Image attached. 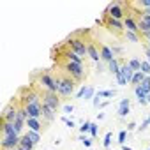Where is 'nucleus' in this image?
<instances>
[{"label": "nucleus", "instance_id": "32", "mask_svg": "<svg viewBox=\"0 0 150 150\" xmlns=\"http://www.w3.org/2000/svg\"><path fill=\"white\" fill-rule=\"evenodd\" d=\"M90 125H92V122H88V120H87V122H83V124H81V127H80V132H81V134L90 132Z\"/></svg>", "mask_w": 150, "mask_h": 150}, {"label": "nucleus", "instance_id": "38", "mask_svg": "<svg viewBox=\"0 0 150 150\" xmlns=\"http://www.w3.org/2000/svg\"><path fill=\"white\" fill-rule=\"evenodd\" d=\"M134 127H136V125H134V122H129V124H127V131H132Z\"/></svg>", "mask_w": 150, "mask_h": 150}, {"label": "nucleus", "instance_id": "2", "mask_svg": "<svg viewBox=\"0 0 150 150\" xmlns=\"http://www.w3.org/2000/svg\"><path fill=\"white\" fill-rule=\"evenodd\" d=\"M65 46L71 50V51H74L76 55H80V57H87L88 55V41H85L81 35H71L67 41H65Z\"/></svg>", "mask_w": 150, "mask_h": 150}, {"label": "nucleus", "instance_id": "3", "mask_svg": "<svg viewBox=\"0 0 150 150\" xmlns=\"http://www.w3.org/2000/svg\"><path fill=\"white\" fill-rule=\"evenodd\" d=\"M57 85H58V96L60 97H71L74 94V90H76V81L71 76H67L65 72L57 76Z\"/></svg>", "mask_w": 150, "mask_h": 150}, {"label": "nucleus", "instance_id": "45", "mask_svg": "<svg viewBox=\"0 0 150 150\" xmlns=\"http://www.w3.org/2000/svg\"><path fill=\"white\" fill-rule=\"evenodd\" d=\"M146 150H150V148H146Z\"/></svg>", "mask_w": 150, "mask_h": 150}, {"label": "nucleus", "instance_id": "1", "mask_svg": "<svg viewBox=\"0 0 150 150\" xmlns=\"http://www.w3.org/2000/svg\"><path fill=\"white\" fill-rule=\"evenodd\" d=\"M64 72L67 76H71L76 83H81L87 78V65L83 64H76V62H65L64 65Z\"/></svg>", "mask_w": 150, "mask_h": 150}, {"label": "nucleus", "instance_id": "4", "mask_svg": "<svg viewBox=\"0 0 150 150\" xmlns=\"http://www.w3.org/2000/svg\"><path fill=\"white\" fill-rule=\"evenodd\" d=\"M39 85L44 88V90H50V92H55L58 94V85H57V76L53 72H50L48 69L46 71H41L39 72Z\"/></svg>", "mask_w": 150, "mask_h": 150}, {"label": "nucleus", "instance_id": "37", "mask_svg": "<svg viewBox=\"0 0 150 150\" xmlns=\"http://www.w3.org/2000/svg\"><path fill=\"white\" fill-rule=\"evenodd\" d=\"M72 110H74V106H72V104H65V106H64V111H65V113H71Z\"/></svg>", "mask_w": 150, "mask_h": 150}, {"label": "nucleus", "instance_id": "5", "mask_svg": "<svg viewBox=\"0 0 150 150\" xmlns=\"http://www.w3.org/2000/svg\"><path fill=\"white\" fill-rule=\"evenodd\" d=\"M32 103H41V92L35 90L34 87H25L20 90V104L27 106Z\"/></svg>", "mask_w": 150, "mask_h": 150}, {"label": "nucleus", "instance_id": "30", "mask_svg": "<svg viewBox=\"0 0 150 150\" xmlns=\"http://www.w3.org/2000/svg\"><path fill=\"white\" fill-rule=\"evenodd\" d=\"M141 72L145 74V76H150V64H148L146 60L141 62Z\"/></svg>", "mask_w": 150, "mask_h": 150}, {"label": "nucleus", "instance_id": "39", "mask_svg": "<svg viewBox=\"0 0 150 150\" xmlns=\"http://www.w3.org/2000/svg\"><path fill=\"white\" fill-rule=\"evenodd\" d=\"M122 150H131L129 146H125V145H122Z\"/></svg>", "mask_w": 150, "mask_h": 150}, {"label": "nucleus", "instance_id": "14", "mask_svg": "<svg viewBox=\"0 0 150 150\" xmlns=\"http://www.w3.org/2000/svg\"><path fill=\"white\" fill-rule=\"evenodd\" d=\"M99 50H101V60L103 62H111L113 58H117L115 57V51L110 48V46H106V44H99Z\"/></svg>", "mask_w": 150, "mask_h": 150}, {"label": "nucleus", "instance_id": "8", "mask_svg": "<svg viewBox=\"0 0 150 150\" xmlns=\"http://www.w3.org/2000/svg\"><path fill=\"white\" fill-rule=\"evenodd\" d=\"M103 25L111 32V34H115V35H122V34H125L124 30H125V27H124V21H118V20H113V18H110V16H106L104 14V20H103Z\"/></svg>", "mask_w": 150, "mask_h": 150}, {"label": "nucleus", "instance_id": "19", "mask_svg": "<svg viewBox=\"0 0 150 150\" xmlns=\"http://www.w3.org/2000/svg\"><path fill=\"white\" fill-rule=\"evenodd\" d=\"M42 118H44L46 122H53V120H55V110H51L50 106L42 104Z\"/></svg>", "mask_w": 150, "mask_h": 150}, {"label": "nucleus", "instance_id": "25", "mask_svg": "<svg viewBox=\"0 0 150 150\" xmlns=\"http://www.w3.org/2000/svg\"><path fill=\"white\" fill-rule=\"evenodd\" d=\"M92 94H94V88H92V87H83L81 92L78 94V97H85V99H88Z\"/></svg>", "mask_w": 150, "mask_h": 150}, {"label": "nucleus", "instance_id": "33", "mask_svg": "<svg viewBox=\"0 0 150 150\" xmlns=\"http://www.w3.org/2000/svg\"><path fill=\"white\" fill-rule=\"evenodd\" d=\"M138 7H141V9H150V0H139V2H138Z\"/></svg>", "mask_w": 150, "mask_h": 150}, {"label": "nucleus", "instance_id": "27", "mask_svg": "<svg viewBox=\"0 0 150 150\" xmlns=\"http://www.w3.org/2000/svg\"><path fill=\"white\" fill-rule=\"evenodd\" d=\"M127 64H129V65H131L136 72H138V71H141V60H138V58H131Z\"/></svg>", "mask_w": 150, "mask_h": 150}, {"label": "nucleus", "instance_id": "7", "mask_svg": "<svg viewBox=\"0 0 150 150\" xmlns=\"http://www.w3.org/2000/svg\"><path fill=\"white\" fill-rule=\"evenodd\" d=\"M120 62H122V65H120V72L117 74V81H118V85H122V87H125L127 83H131L132 81V76H134V69L127 64V62H124L122 58H120Z\"/></svg>", "mask_w": 150, "mask_h": 150}, {"label": "nucleus", "instance_id": "28", "mask_svg": "<svg viewBox=\"0 0 150 150\" xmlns=\"http://www.w3.org/2000/svg\"><path fill=\"white\" fill-rule=\"evenodd\" d=\"M111 139H113V132H111V131H108V132H106V136H104L103 146H104V148H110V145H111Z\"/></svg>", "mask_w": 150, "mask_h": 150}, {"label": "nucleus", "instance_id": "43", "mask_svg": "<svg viewBox=\"0 0 150 150\" xmlns=\"http://www.w3.org/2000/svg\"><path fill=\"white\" fill-rule=\"evenodd\" d=\"M146 46H148V48H150V41H148V44H146Z\"/></svg>", "mask_w": 150, "mask_h": 150}, {"label": "nucleus", "instance_id": "16", "mask_svg": "<svg viewBox=\"0 0 150 150\" xmlns=\"http://www.w3.org/2000/svg\"><path fill=\"white\" fill-rule=\"evenodd\" d=\"M88 57H90L94 62H97V64H99V60H101V51H99V48H97V44H96L94 41H88Z\"/></svg>", "mask_w": 150, "mask_h": 150}, {"label": "nucleus", "instance_id": "10", "mask_svg": "<svg viewBox=\"0 0 150 150\" xmlns=\"http://www.w3.org/2000/svg\"><path fill=\"white\" fill-rule=\"evenodd\" d=\"M18 110H20V106H14V101H11V103L6 106L4 113H2V120L14 124V122H16V117H18Z\"/></svg>", "mask_w": 150, "mask_h": 150}, {"label": "nucleus", "instance_id": "17", "mask_svg": "<svg viewBox=\"0 0 150 150\" xmlns=\"http://www.w3.org/2000/svg\"><path fill=\"white\" fill-rule=\"evenodd\" d=\"M16 129H14V124L11 122H4L2 120V138H7V136H16ZM20 136V134H18Z\"/></svg>", "mask_w": 150, "mask_h": 150}, {"label": "nucleus", "instance_id": "31", "mask_svg": "<svg viewBox=\"0 0 150 150\" xmlns=\"http://www.w3.org/2000/svg\"><path fill=\"white\" fill-rule=\"evenodd\" d=\"M115 94H117L115 90H104V92H97L96 96H97V97H113Z\"/></svg>", "mask_w": 150, "mask_h": 150}, {"label": "nucleus", "instance_id": "36", "mask_svg": "<svg viewBox=\"0 0 150 150\" xmlns=\"http://www.w3.org/2000/svg\"><path fill=\"white\" fill-rule=\"evenodd\" d=\"M148 125H150V124H148V118H146V120H143V122H141V125H139L138 129H139V131H145Z\"/></svg>", "mask_w": 150, "mask_h": 150}, {"label": "nucleus", "instance_id": "42", "mask_svg": "<svg viewBox=\"0 0 150 150\" xmlns=\"http://www.w3.org/2000/svg\"><path fill=\"white\" fill-rule=\"evenodd\" d=\"M16 150H27V148H21V146H18V148H16Z\"/></svg>", "mask_w": 150, "mask_h": 150}, {"label": "nucleus", "instance_id": "26", "mask_svg": "<svg viewBox=\"0 0 150 150\" xmlns=\"http://www.w3.org/2000/svg\"><path fill=\"white\" fill-rule=\"evenodd\" d=\"M139 87H141V88H143V92L148 96V94H150V76H145V80L141 81V85H139Z\"/></svg>", "mask_w": 150, "mask_h": 150}, {"label": "nucleus", "instance_id": "15", "mask_svg": "<svg viewBox=\"0 0 150 150\" xmlns=\"http://www.w3.org/2000/svg\"><path fill=\"white\" fill-rule=\"evenodd\" d=\"M129 111H131V101H129L127 97H124V99L120 101V104H118L117 115H118V118H125V117L129 115Z\"/></svg>", "mask_w": 150, "mask_h": 150}, {"label": "nucleus", "instance_id": "34", "mask_svg": "<svg viewBox=\"0 0 150 150\" xmlns=\"http://www.w3.org/2000/svg\"><path fill=\"white\" fill-rule=\"evenodd\" d=\"M90 134H92V138H97V124H94V122L90 125Z\"/></svg>", "mask_w": 150, "mask_h": 150}, {"label": "nucleus", "instance_id": "11", "mask_svg": "<svg viewBox=\"0 0 150 150\" xmlns=\"http://www.w3.org/2000/svg\"><path fill=\"white\" fill-rule=\"evenodd\" d=\"M23 108L30 118H39V120L42 118V103H32V104L23 106Z\"/></svg>", "mask_w": 150, "mask_h": 150}, {"label": "nucleus", "instance_id": "6", "mask_svg": "<svg viewBox=\"0 0 150 150\" xmlns=\"http://www.w3.org/2000/svg\"><path fill=\"white\" fill-rule=\"evenodd\" d=\"M106 16L113 18V20H118V21H124L127 16H129V11H125V6L124 4H118V2H111L108 7H106Z\"/></svg>", "mask_w": 150, "mask_h": 150}, {"label": "nucleus", "instance_id": "20", "mask_svg": "<svg viewBox=\"0 0 150 150\" xmlns=\"http://www.w3.org/2000/svg\"><path fill=\"white\" fill-rule=\"evenodd\" d=\"M108 65H110V72L117 76V74L120 72V65H122V62H120V58H113Z\"/></svg>", "mask_w": 150, "mask_h": 150}, {"label": "nucleus", "instance_id": "9", "mask_svg": "<svg viewBox=\"0 0 150 150\" xmlns=\"http://www.w3.org/2000/svg\"><path fill=\"white\" fill-rule=\"evenodd\" d=\"M41 99H42V104L50 106V108H51V110H55V111L60 108V99H58V96H57L55 92L42 90V92H41Z\"/></svg>", "mask_w": 150, "mask_h": 150}, {"label": "nucleus", "instance_id": "13", "mask_svg": "<svg viewBox=\"0 0 150 150\" xmlns=\"http://www.w3.org/2000/svg\"><path fill=\"white\" fill-rule=\"evenodd\" d=\"M124 27H125V30L127 32H132V34H138V35H141V30H139V27H138V21H136V18L134 16H127L125 20H124ZM143 37V35H141Z\"/></svg>", "mask_w": 150, "mask_h": 150}, {"label": "nucleus", "instance_id": "29", "mask_svg": "<svg viewBox=\"0 0 150 150\" xmlns=\"http://www.w3.org/2000/svg\"><path fill=\"white\" fill-rule=\"evenodd\" d=\"M127 132H129L127 129H122V131L118 132V143H120V145H125V139H127Z\"/></svg>", "mask_w": 150, "mask_h": 150}, {"label": "nucleus", "instance_id": "23", "mask_svg": "<svg viewBox=\"0 0 150 150\" xmlns=\"http://www.w3.org/2000/svg\"><path fill=\"white\" fill-rule=\"evenodd\" d=\"M25 134L32 139V143H34V145H37V143L41 141V132H35V131H27Z\"/></svg>", "mask_w": 150, "mask_h": 150}, {"label": "nucleus", "instance_id": "35", "mask_svg": "<svg viewBox=\"0 0 150 150\" xmlns=\"http://www.w3.org/2000/svg\"><path fill=\"white\" fill-rule=\"evenodd\" d=\"M80 139H81V143H83L85 146H90V145H92V139H90V138H85V136H81Z\"/></svg>", "mask_w": 150, "mask_h": 150}, {"label": "nucleus", "instance_id": "41", "mask_svg": "<svg viewBox=\"0 0 150 150\" xmlns=\"http://www.w3.org/2000/svg\"><path fill=\"white\" fill-rule=\"evenodd\" d=\"M146 101H148V104H150V94H148V96H146Z\"/></svg>", "mask_w": 150, "mask_h": 150}, {"label": "nucleus", "instance_id": "22", "mask_svg": "<svg viewBox=\"0 0 150 150\" xmlns=\"http://www.w3.org/2000/svg\"><path fill=\"white\" fill-rule=\"evenodd\" d=\"M145 80V74L141 72V71H138V72H134V76H132V81H131V85L136 88V87H139L141 85V81Z\"/></svg>", "mask_w": 150, "mask_h": 150}, {"label": "nucleus", "instance_id": "21", "mask_svg": "<svg viewBox=\"0 0 150 150\" xmlns=\"http://www.w3.org/2000/svg\"><path fill=\"white\" fill-rule=\"evenodd\" d=\"M20 146H21V148H27V150H34V146H35V145L32 143V139H30L27 134H23V136H21V139H20Z\"/></svg>", "mask_w": 150, "mask_h": 150}, {"label": "nucleus", "instance_id": "18", "mask_svg": "<svg viewBox=\"0 0 150 150\" xmlns=\"http://www.w3.org/2000/svg\"><path fill=\"white\" fill-rule=\"evenodd\" d=\"M25 125L28 127V131H35V132H41V131H42V124H41L39 118H30V117H28Z\"/></svg>", "mask_w": 150, "mask_h": 150}, {"label": "nucleus", "instance_id": "24", "mask_svg": "<svg viewBox=\"0 0 150 150\" xmlns=\"http://www.w3.org/2000/svg\"><path fill=\"white\" fill-rule=\"evenodd\" d=\"M124 37H125L127 41H131V42H139V41H141V35H138V34H132V32H127V30H125Z\"/></svg>", "mask_w": 150, "mask_h": 150}, {"label": "nucleus", "instance_id": "44", "mask_svg": "<svg viewBox=\"0 0 150 150\" xmlns=\"http://www.w3.org/2000/svg\"><path fill=\"white\" fill-rule=\"evenodd\" d=\"M148 124H150V117H148Z\"/></svg>", "mask_w": 150, "mask_h": 150}, {"label": "nucleus", "instance_id": "12", "mask_svg": "<svg viewBox=\"0 0 150 150\" xmlns=\"http://www.w3.org/2000/svg\"><path fill=\"white\" fill-rule=\"evenodd\" d=\"M20 139H21V136H7V138H2V150H16L18 146H20Z\"/></svg>", "mask_w": 150, "mask_h": 150}, {"label": "nucleus", "instance_id": "40", "mask_svg": "<svg viewBox=\"0 0 150 150\" xmlns=\"http://www.w3.org/2000/svg\"><path fill=\"white\" fill-rule=\"evenodd\" d=\"M143 37H145V39H148V41H150V32H148V34H146V35H143Z\"/></svg>", "mask_w": 150, "mask_h": 150}]
</instances>
